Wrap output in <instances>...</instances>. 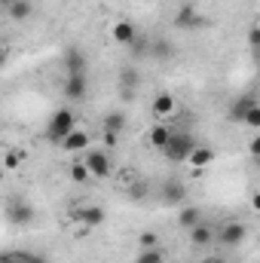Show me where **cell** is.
Segmentation results:
<instances>
[{
    "instance_id": "6da1fadb",
    "label": "cell",
    "mask_w": 260,
    "mask_h": 263,
    "mask_svg": "<svg viewBox=\"0 0 260 263\" xmlns=\"http://www.w3.org/2000/svg\"><path fill=\"white\" fill-rule=\"evenodd\" d=\"M73 129H77V114H73V107H59V110L49 117V123H46V138L55 141V144H62Z\"/></svg>"
},
{
    "instance_id": "7a4b0ae2",
    "label": "cell",
    "mask_w": 260,
    "mask_h": 263,
    "mask_svg": "<svg viewBox=\"0 0 260 263\" xmlns=\"http://www.w3.org/2000/svg\"><path fill=\"white\" fill-rule=\"evenodd\" d=\"M196 147H199V144H196V138L190 135V132L175 129L172 141H169V147H165L162 153H165L169 162H190V153H193Z\"/></svg>"
},
{
    "instance_id": "3957f363",
    "label": "cell",
    "mask_w": 260,
    "mask_h": 263,
    "mask_svg": "<svg viewBox=\"0 0 260 263\" xmlns=\"http://www.w3.org/2000/svg\"><path fill=\"white\" fill-rule=\"evenodd\" d=\"M104 208L101 205H89V202H80L77 208H70V220L73 223H80L83 230H98L101 223H104Z\"/></svg>"
},
{
    "instance_id": "277c9868",
    "label": "cell",
    "mask_w": 260,
    "mask_h": 263,
    "mask_svg": "<svg viewBox=\"0 0 260 263\" xmlns=\"http://www.w3.org/2000/svg\"><path fill=\"white\" fill-rule=\"evenodd\" d=\"M172 25L178 31H196V28L205 25V18H202V12H199L196 3H181L178 12H175V18H172Z\"/></svg>"
},
{
    "instance_id": "5b68a950",
    "label": "cell",
    "mask_w": 260,
    "mask_h": 263,
    "mask_svg": "<svg viewBox=\"0 0 260 263\" xmlns=\"http://www.w3.org/2000/svg\"><path fill=\"white\" fill-rule=\"evenodd\" d=\"M83 162L89 165V172H92L95 181H107L110 178V156L104 150H86L83 153Z\"/></svg>"
},
{
    "instance_id": "8992f818",
    "label": "cell",
    "mask_w": 260,
    "mask_h": 263,
    "mask_svg": "<svg viewBox=\"0 0 260 263\" xmlns=\"http://www.w3.org/2000/svg\"><path fill=\"white\" fill-rule=\"evenodd\" d=\"M245 236H248V230H245V223H242V220H227V223H220V227H217V242H220V245H227V248L242 245V242H245Z\"/></svg>"
},
{
    "instance_id": "52a82bcc",
    "label": "cell",
    "mask_w": 260,
    "mask_h": 263,
    "mask_svg": "<svg viewBox=\"0 0 260 263\" xmlns=\"http://www.w3.org/2000/svg\"><path fill=\"white\" fill-rule=\"evenodd\" d=\"M65 98L70 104H80L86 95H89V83H86V73H67L65 77V86H62Z\"/></svg>"
},
{
    "instance_id": "ba28073f",
    "label": "cell",
    "mask_w": 260,
    "mask_h": 263,
    "mask_svg": "<svg viewBox=\"0 0 260 263\" xmlns=\"http://www.w3.org/2000/svg\"><path fill=\"white\" fill-rule=\"evenodd\" d=\"M138 34H141V31L132 25L129 18H120V22H114V28H110V40L120 43V46H126V49L138 40Z\"/></svg>"
},
{
    "instance_id": "9c48e42d",
    "label": "cell",
    "mask_w": 260,
    "mask_h": 263,
    "mask_svg": "<svg viewBox=\"0 0 260 263\" xmlns=\"http://www.w3.org/2000/svg\"><path fill=\"white\" fill-rule=\"evenodd\" d=\"M150 110H153V117H156V120H169V117H175V114H178V98H175L172 92H162V95H156V98H153Z\"/></svg>"
},
{
    "instance_id": "30bf717a",
    "label": "cell",
    "mask_w": 260,
    "mask_h": 263,
    "mask_svg": "<svg viewBox=\"0 0 260 263\" xmlns=\"http://www.w3.org/2000/svg\"><path fill=\"white\" fill-rule=\"evenodd\" d=\"M6 220L15 223V227H28L34 220V205H28V202H9L6 205Z\"/></svg>"
},
{
    "instance_id": "8fae6325",
    "label": "cell",
    "mask_w": 260,
    "mask_h": 263,
    "mask_svg": "<svg viewBox=\"0 0 260 263\" xmlns=\"http://www.w3.org/2000/svg\"><path fill=\"white\" fill-rule=\"evenodd\" d=\"M190 242H193L196 248H205V245H211V242H217V227L214 223H196L193 230H190Z\"/></svg>"
},
{
    "instance_id": "7c38bea8",
    "label": "cell",
    "mask_w": 260,
    "mask_h": 263,
    "mask_svg": "<svg viewBox=\"0 0 260 263\" xmlns=\"http://www.w3.org/2000/svg\"><path fill=\"white\" fill-rule=\"evenodd\" d=\"M89 144H92L89 132L73 129V132L65 138V141H62V150H67V153H86V150H89Z\"/></svg>"
},
{
    "instance_id": "4fadbf2b",
    "label": "cell",
    "mask_w": 260,
    "mask_h": 263,
    "mask_svg": "<svg viewBox=\"0 0 260 263\" xmlns=\"http://www.w3.org/2000/svg\"><path fill=\"white\" fill-rule=\"evenodd\" d=\"M141 86V73H138V67L132 65H123L120 67V92L126 95V98H132V92Z\"/></svg>"
},
{
    "instance_id": "5bb4252c",
    "label": "cell",
    "mask_w": 260,
    "mask_h": 263,
    "mask_svg": "<svg viewBox=\"0 0 260 263\" xmlns=\"http://www.w3.org/2000/svg\"><path fill=\"white\" fill-rule=\"evenodd\" d=\"M129 126V117H126V110H110V114H104L101 117V132H114V135H123Z\"/></svg>"
},
{
    "instance_id": "9a60e30c",
    "label": "cell",
    "mask_w": 260,
    "mask_h": 263,
    "mask_svg": "<svg viewBox=\"0 0 260 263\" xmlns=\"http://www.w3.org/2000/svg\"><path fill=\"white\" fill-rule=\"evenodd\" d=\"M172 135H175L172 126L156 123V126L150 129V135H147V141H150V147H153V150H165V147H169V141H172Z\"/></svg>"
},
{
    "instance_id": "2e32d148",
    "label": "cell",
    "mask_w": 260,
    "mask_h": 263,
    "mask_svg": "<svg viewBox=\"0 0 260 263\" xmlns=\"http://www.w3.org/2000/svg\"><path fill=\"white\" fill-rule=\"evenodd\" d=\"M150 59H153V62H172V59H175V46H172V40H165V37H153V43H150Z\"/></svg>"
},
{
    "instance_id": "e0dca14e",
    "label": "cell",
    "mask_w": 260,
    "mask_h": 263,
    "mask_svg": "<svg viewBox=\"0 0 260 263\" xmlns=\"http://www.w3.org/2000/svg\"><path fill=\"white\" fill-rule=\"evenodd\" d=\"M196 223H202V208H199V205H181V211H178V227L190 233Z\"/></svg>"
},
{
    "instance_id": "ac0fdd59",
    "label": "cell",
    "mask_w": 260,
    "mask_h": 263,
    "mask_svg": "<svg viewBox=\"0 0 260 263\" xmlns=\"http://www.w3.org/2000/svg\"><path fill=\"white\" fill-rule=\"evenodd\" d=\"M162 199H165V205H184L187 187H184L181 181H165V184H162Z\"/></svg>"
},
{
    "instance_id": "d6986e66",
    "label": "cell",
    "mask_w": 260,
    "mask_h": 263,
    "mask_svg": "<svg viewBox=\"0 0 260 263\" xmlns=\"http://www.w3.org/2000/svg\"><path fill=\"white\" fill-rule=\"evenodd\" d=\"M254 104H257V98H254V95H242V98H236V101L230 104V120H233V123H242Z\"/></svg>"
},
{
    "instance_id": "ffe728a7",
    "label": "cell",
    "mask_w": 260,
    "mask_h": 263,
    "mask_svg": "<svg viewBox=\"0 0 260 263\" xmlns=\"http://www.w3.org/2000/svg\"><path fill=\"white\" fill-rule=\"evenodd\" d=\"M65 73H86V55H83V49H67L65 52Z\"/></svg>"
},
{
    "instance_id": "44dd1931",
    "label": "cell",
    "mask_w": 260,
    "mask_h": 263,
    "mask_svg": "<svg viewBox=\"0 0 260 263\" xmlns=\"http://www.w3.org/2000/svg\"><path fill=\"white\" fill-rule=\"evenodd\" d=\"M214 159H217V153H214L211 147H205V144H199L193 153H190V165H193V168H205V165H211Z\"/></svg>"
},
{
    "instance_id": "7402d4cb",
    "label": "cell",
    "mask_w": 260,
    "mask_h": 263,
    "mask_svg": "<svg viewBox=\"0 0 260 263\" xmlns=\"http://www.w3.org/2000/svg\"><path fill=\"white\" fill-rule=\"evenodd\" d=\"M31 12H34V3H31V0H15V3L6 9V15H9L12 22H25V18H31Z\"/></svg>"
},
{
    "instance_id": "603a6c76",
    "label": "cell",
    "mask_w": 260,
    "mask_h": 263,
    "mask_svg": "<svg viewBox=\"0 0 260 263\" xmlns=\"http://www.w3.org/2000/svg\"><path fill=\"white\" fill-rule=\"evenodd\" d=\"M67 175H70V181H73V184H92V181H95L86 162H70V168H67Z\"/></svg>"
},
{
    "instance_id": "cb8c5ba5",
    "label": "cell",
    "mask_w": 260,
    "mask_h": 263,
    "mask_svg": "<svg viewBox=\"0 0 260 263\" xmlns=\"http://www.w3.org/2000/svg\"><path fill=\"white\" fill-rule=\"evenodd\" d=\"M150 43H153V37L138 34V40L129 46V52H132V55H147V59H150Z\"/></svg>"
},
{
    "instance_id": "d4e9b609",
    "label": "cell",
    "mask_w": 260,
    "mask_h": 263,
    "mask_svg": "<svg viewBox=\"0 0 260 263\" xmlns=\"http://www.w3.org/2000/svg\"><path fill=\"white\" fill-rule=\"evenodd\" d=\"M165 260V254H162V248H147V251H141L135 263H162Z\"/></svg>"
},
{
    "instance_id": "484cf974",
    "label": "cell",
    "mask_w": 260,
    "mask_h": 263,
    "mask_svg": "<svg viewBox=\"0 0 260 263\" xmlns=\"http://www.w3.org/2000/svg\"><path fill=\"white\" fill-rule=\"evenodd\" d=\"M242 126H245V129H254V132H260V101L254 104V107H251V110H248V117L242 120Z\"/></svg>"
},
{
    "instance_id": "4316f807",
    "label": "cell",
    "mask_w": 260,
    "mask_h": 263,
    "mask_svg": "<svg viewBox=\"0 0 260 263\" xmlns=\"http://www.w3.org/2000/svg\"><path fill=\"white\" fill-rule=\"evenodd\" d=\"M138 245H141V251H147V248H159V239H156V233L144 230V233L138 236Z\"/></svg>"
},
{
    "instance_id": "83f0119b",
    "label": "cell",
    "mask_w": 260,
    "mask_h": 263,
    "mask_svg": "<svg viewBox=\"0 0 260 263\" xmlns=\"http://www.w3.org/2000/svg\"><path fill=\"white\" fill-rule=\"evenodd\" d=\"M22 162H25V150H9V153H6V159H3V165H6V168H18Z\"/></svg>"
},
{
    "instance_id": "f1b7e54d",
    "label": "cell",
    "mask_w": 260,
    "mask_h": 263,
    "mask_svg": "<svg viewBox=\"0 0 260 263\" xmlns=\"http://www.w3.org/2000/svg\"><path fill=\"white\" fill-rule=\"evenodd\" d=\"M248 49H251L254 59H260V28H251L248 31Z\"/></svg>"
},
{
    "instance_id": "f546056e",
    "label": "cell",
    "mask_w": 260,
    "mask_h": 263,
    "mask_svg": "<svg viewBox=\"0 0 260 263\" xmlns=\"http://www.w3.org/2000/svg\"><path fill=\"white\" fill-rule=\"evenodd\" d=\"M18 257H22L25 263H49L43 254H34V251H18Z\"/></svg>"
},
{
    "instance_id": "4dcf8cb0",
    "label": "cell",
    "mask_w": 260,
    "mask_h": 263,
    "mask_svg": "<svg viewBox=\"0 0 260 263\" xmlns=\"http://www.w3.org/2000/svg\"><path fill=\"white\" fill-rule=\"evenodd\" d=\"M248 153H251V156H254V159L260 162V132L254 135V138H251V141H248Z\"/></svg>"
},
{
    "instance_id": "1f68e13d",
    "label": "cell",
    "mask_w": 260,
    "mask_h": 263,
    "mask_svg": "<svg viewBox=\"0 0 260 263\" xmlns=\"http://www.w3.org/2000/svg\"><path fill=\"white\" fill-rule=\"evenodd\" d=\"M0 263H25V260L18 257V251H9V254H3V260Z\"/></svg>"
},
{
    "instance_id": "d6a6232c",
    "label": "cell",
    "mask_w": 260,
    "mask_h": 263,
    "mask_svg": "<svg viewBox=\"0 0 260 263\" xmlns=\"http://www.w3.org/2000/svg\"><path fill=\"white\" fill-rule=\"evenodd\" d=\"M117 141H120V135H114V132H104V144H107V147H114Z\"/></svg>"
},
{
    "instance_id": "836d02e7",
    "label": "cell",
    "mask_w": 260,
    "mask_h": 263,
    "mask_svg": "<svg viewBox=\"0 0 260 263\" xmlns=\"http://www.w3.org/2000/svg\"><path fill=\"white\" fill-rule=\"evenodd\" d=\"M251 208H254V211H260V193H254V196H251Z\"/></svg>"
},
{
    "instance_id": "e575fe53",
    "label": "cell",
    "mask_w": 260,
    "mask_h": 263,
    "mask_svg": "<svg viewBox=\"0 0 260 263\" xmlns=\"http://www.w3.org/2000/svg\"><path fill=\"white\" fill-rule=\"evenodd\" d=\"M12 3H15V0H0V9H9Z\"/></svg>"
},
{
    "instance_id": "d590c367",
    "label": "cell",
    "mask_w": 260,
    "mask_h": 263,
    "mask_svg": "<svg viewBox=\"0 0 260 263\" xmlns=\"http://www.w3.org/2000/svg\"><path fill=\"white\" fill-rule=\"evenodd\" d=\"M205 263H227V260H220V257H211V260H205Z\"/></svg>"
}]
</instances>
